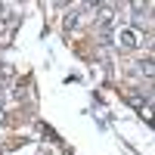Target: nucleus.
Returning a JSON list of instances; mask_svg holds the SVG:
<instances>
[{
    "instance_id": "nucleus-2",
    "label": "nucleus",
    "mask_w": 155,
    "mask_h": 155,
    "mask_svg": "<svg viewBox=\"0 0 155 155\" xmlns=\"http://www.w3.org/2000/svg\"><path fill=\"white\" fill-rule=\"evenodd\" d=\"M12 99H16V102H22V99H28V87H22V84H16V87H12Z\"/></svg>"
},
{
    "instance_id": "nucleus-3",
    "label": "nucleus",
    "mask_w": 155,
    "mask_h": 155,
    "mask_svg": "<svg viewBox=\"0 0 155 155\" xmlns=\"http://www.w3.org/2000/svg\"><path fill=\"white\" fill-rule=\"evenodd\" d=\"M74 25H78V12L71 9V12H68V16H65V19H62V28H65V31H71V28H74Z\"/></svg>"
},
{
    "instance_id": "nucleus-1",
    "label": "nucleus",
    "mask_w": 155,
    "mask_h": 155,
    "mask_svg": "<svg viewBox=\"0 0 155 155\" xmlns=\"http://www.w3.org/2000/svg\"><path fill=\"white\" fill-rule=\"evenodd\" d=\"M115 44L124 47V50H137V47H143V37H140V31H134V28H121L115 34Z\"/></svg>"
},
{
    "instance_id": "nucleus-4",
    "label": "nucleus",
    "mask_w": 155,
    "mask_h": 155,
    "mask_svg": "<svg viewBox=\"0 0 155 155\" xmlns=\"http://www.w3.org/2000/svg\"><path fill=\"white\" fill-rule=\"evenodd\" d=\"M137 68H140V71H143L146 78H152V71H155V68H152V56H146V59H143V62H140V65H137Z\"/></svg>"
},
{
    "instance_id": "nucleus-5",
    "label": "nucleus",
    "mask_w": 155,
    "mask_h": 155,
    "mask_svg": "<svg viewBox=\"0 0 155 155\" xmlns=\"http://www.w3.org/2000/svg\"><path fill=\"white\" fill-rule=\"evenodd\" d=\"M44 155H50V152H44Z\"/></svg>"
}]
</instances>
